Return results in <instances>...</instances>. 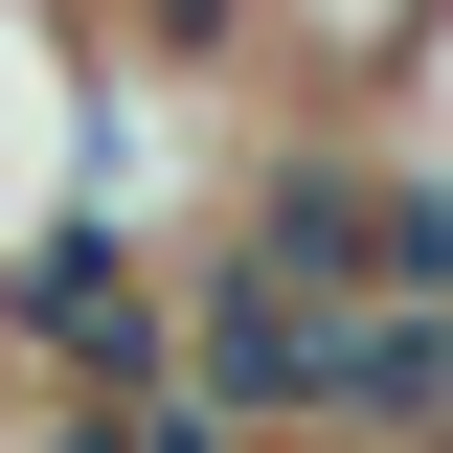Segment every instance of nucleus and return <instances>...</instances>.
<instances>
[{
	"instance_id": "nucleus-3",
	"label": "nucleus",
	"mask_w": 453,
	"mask_h": 453,
	"mask_svg": "<svg viewBox=\"0 0 453 453\" xmlns=\"http://www.w3.org/2000/svg\"><path fill=\"white\" fill-rule=\"evenodd\" d=\"M386 113H408V136H431V159H453V0H431V23H408V68H386Z\"/></svg>"
},
{
	"instance_id": "nucleus-2",
	"label": "nucleus",
	"mask_w": 453,
	"mask_h": 453,
	"mask_svg": "<svg viewBox=\"0 0 453 453\" xmlns=\"http://www.w3.org/2000/svg\"><path fill=\"white\" fill-rule=\"evenodd\" d=\"M408 23H431V0H273V68H295V113H386Z\"/></svg>"
},
{
	"instance_id": "nucleus-4",
	"label": "nucleus",
	"mask_w": 453,
	"mask_h": 453,
	"mask_svg": "<svg viewBox=\"0 0 453 453\" xmlns=\"http://www.w3.org/2000/svg\"><path fill=\"white\" fill-rule=\"evenodd\" d=\"M0 453H68V431H46V408H0Z\"/></svg>"
},
{
	"instance_id": "nucleus-1",
	"label": "nucleus",
	"mask_w": 453,
	"mask_h": 453,
	"mask_svg": "<svg viewBox=\"0 0 453 453\" xmlns=\"http://www.w3.org/2000/svg\"><path fill=\"white\" fill-rule=\"evenodd\" d=\"M91 113H113L91 0H0V273L91 226Z\"/></svg>"
}]
</instances>
